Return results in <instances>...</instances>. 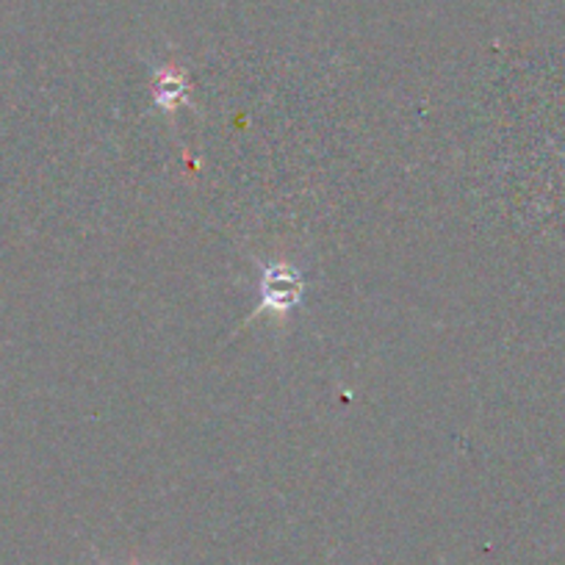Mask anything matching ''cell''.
<instances>
[{
  "instance_id": "6da1fadb",
  "label": "cell",
  "mask_w": 565,
  "mask_h": 565,
  "mask_svg": "<svg viewBox=\"0 0 565 565\" xmlns=\"http://www.w3.org/2000/svg\"><path fill=\"white\" fill-rule=\"evenodd\" d=\"M306 295V282L302 275L289 264H269L260 275V302L258 313H286L295 311Z\"/></svg>"
},
{
  "instance_id": "7a4b0ae2",
  "label": "cell",
  "mask_w": 565,
  "mask_h": 565,
  "mask_svg": "<svg viewBox=\"0 0 565 565\" xmlns=\"http://www.w3.org/2000/svg\"><path fill=\"white\" fill-rule=\"evenodd\" d=\"M153 100L164 111H175L189 100V78L181 67H164L156 75Z\"/></svg>"
},
{
  "instance_id": "3957f363",
  "label": "cell",
  "mask_w": 565,
  "mask_h": 565,
  "mask_svg": "<svg viewBox=\"0 0 565 565\" xmlns=\"http://www.w3.org/2000/svg\"><path fill=\"white\" fill-rule=\"evenodd\" d=\"M130 565H136V563H130Z\"/></svg>"
}]
</instances>
